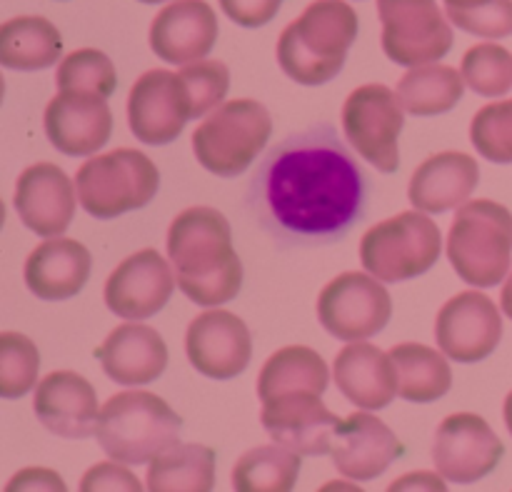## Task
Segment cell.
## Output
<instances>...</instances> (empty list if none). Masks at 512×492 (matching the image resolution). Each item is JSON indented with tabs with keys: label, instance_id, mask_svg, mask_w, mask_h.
<instances>
[{
	"label": "cell",
	"instance_id": "cell-25",
	"mask_svg": "<svg viewBox=\"0 0 512 492\" xmlns=\"http://www.w3.org/2000/svg\"><path fill=\"white\" fill-rule=\"evenodd\" d=\"M93 258L88 248L73 238L45 240L25 260V285L30 293L48 303L70 300L88 283Z\"/></svg>",
	"mask_w": 512,
	"mask_h": 492
},
{
	"label": "cell",
	"instance_id": "cell-10",
	"mask_svg": "<svg viewBox=\"0 0 512 492\" xmlns=\"http://www.w3.org/2000/svg\"><path fill=\"white\" fill-rule=\"evenodd\" d=\"M385 55L393 63L418 68L445 58L453 48V28L438 0H378Z\"/></svg>",
	"mask_w": 512,
	"mask_h": 492
},
{
	"label": "cell",
	"instance_id": "cell-1",
	"mask_svg": "<svg viewBox=\"0 0 512 492\" xmlns=\"http://www.w3.org/2000/svg\"><path fill=\"white\" fill-rule=\"evenodd\" d=\"M368 175L330 123L280 140L255 168L245 208L278 248L333 245L368 210Z\"/></svg>",
	"mask_w": 512,
	"mask_h": 492
},
{
	"label": "cell",
	"instance_id": "cell-19",
	"mask_svg": "<svg viewBox=\"0 0 512 492\" xmlns=\"http://www.w3.org/2000/svg\"><path fill=\"white\" fill-rule=\"evenodd\" d=\"M73 183L53 163L30 165L15 183V213L20 223L40 238H58L68 230L75 215Z\"/></svg>",
	"mask_w": 512,
	"mask_h": 492
},
{
	"label": "cell",
	"instance_id": "cell-38",
	"mask_svg": "<svg viewBox=\"0 0 512 492\" xmlns=\"http://www.w3.org/2000/svg\"><path fill=\"white\" fill-rule=\"evenodd\" d=\"M445 13L460 30L478 38L500 40L512 35V0H490L470 10L445 8Z\"/></svg>",
	"mask_w": 512,
	"mask_h": 492
},
{
	"label": "cell",
	"instance_id": "cell-4",
	"mask_svg": "<svg viewBox=\"0 0 512 492\" xmlns=\"http://www.w3.org/2000/svg\"><path fill=\"white\" fill-rule=\"evenodd\" d=\"M183 420L163 398L143 390L113 395L103 405L95 428L100 448L123 465L153 463L178 445Z\"/></svg>",
	"mask_w": 512,
	"mask_h": 492
},
{
	"label": "cell",
	"instance_id": "cell-34",
	"mask_svg": "<svg viewBox=\"0 0 512 492\" xmlns=\"http://www.w3.org/2000/svg\"><path fill=\"white\" fill-rule=\"evenodd\" d=\"M465 85L483 98H500L512 88V55L503 45L480 43L465 53L463 58Z\"/></svg>",
	"mask_w": 512,
	"mask_h": 492
},
{
	"label": "cell",
	"instance_id": "cell-36",
	"mask_svg": "<svg viewBox=\"0 0 512 492\" xmlns=\"http://www.w3.org/2000/svg\"><path fill=\"white\" fill-rule=\"evenodd\" d=\"M470 140L490 163H512V100L480 108L470 125Z\"/></svg>",
	"mask_w": 512,
	"mask_h": 492
},
{
	"label": "cell",
	"instance_id": "cell-23",
	"mask_svg": "<svg viewBox=\"0 0 512 492\" xmlns=\"http://www.w3.org/2000/svg\"><path fill=\"white\" fill-rule=\"evenodd\" d=\"M333 378L340 393L363 410L388 408L398 395V370L390 353L358 340L338 353Z\"/></svg>",
	"mask_w": 512,
	"mask_h": 492
},
{
	"label": "cell",
	"instance_id": "cell-8",
	"mask_svg": "<svg viewBox=\"0 0 512 492\" xmlns=\"http://www.w3.org/2000/svg\"><path fill=\"white\" fill-rule=\"evenodd\" d=\"M443 235L423 210H408L373 225L360 240V263L383 283H405L440 260Z\"/></svg>",
	"mask_w": 512,
	"mask_h": 492
},
{
	"label": "cell",
	"instance_id": "cell-42",
	"mask_svg": "<svg viewBox=\"0 0 512 492\" xmlns=\"http://www.w3.org/2000/svg\"><path fill=\"white\" fill-rule=\"evenodd\" d=\"M500 308H503V313L512 320V273H510V278L505 280L503 293H500Z\"/></svg>",
	"mask_w": 512,
	"mask_h": 492
},
{
	"label": "cell",
	"instance_id": "cell-29",
	"mask_svg": "<svg viewBox=\"0 0 512 492\" xmlns=\"http://www.w3.org/2000/svg\"><path fill=\"white\" fill-rule=\"evenodd\" d=\"M330 383V373L325 360L305 345H290L278 350L265 360L258 375V398L263 403L295 390H313L325 393Z\"/></svg>",
	"mask_w": 512,
	"mask_h": 492
},
{
	"label": "cell",
	"instance_id": "cell-45",
	"mask_svg": "<svg viewBox=\"0 0 512 492\" xmlns=\"http://www.w3.org/2000/svg\"><path fill=\"white\" fill-rule=\"evenodd\" d=\"M140 3H163V0H140Z\"/></svg>",
	"mask_w": 512,
	"mask_h": 492
},
{
	"label": "cell",
	"instance_id": "cell-6",
	"mask_svg": "<svg viewBox=\"0 0 512 492\" xmlns=\"http://www.w3.org/2000/svg\"><path fill=\"white\" fill-rule=\"evenodd\" d=\"M160 188L153 160L135 148L85 160L75 173L80 208L98 220H113L130 210L145 208Z\"/></svg>",
	"mask_w": 512,
	"mask_h": 492
},
{
	"label": "cell",
	"instance_id": "cell-33",
	"mask_svg": "<svg viewBox=\"0 0 512 492\" xmlns=\"http://www.w3.org/2000/svg\"><path fill=\"white\" fill-rule=\"evenodd\" d=\"M55 85L58 90H83L110 98L118 85L113 60L95 48H80L65 55L55 70Z\"/></svg>",
	"mask_w": 512,
	"mask_h": 492
},
{
	"label": "cell",
	"instance_id": "cell-13",
	"mask_svg": "<svg viewBox=\"0 0 512 492\" xmlns=\"http://www.w3.org/2000/svg\"><path fill=\"white\" fill-rule=\"evenodd\" d=\"M505 448L495 430L480 415H448L435 430L433 463L440 478L473 485L498 468Z\"/></svg>",
	"mask_w": 512,
	"mask_h": 492
},
{
	"label": "cell",
	"instance_id": "cell-22",
	"mask_svg": "<svg viewBox=\"0 0 512 492\" xmlns=\"http://www.w3.org/2000/svg\"><path fill=\"white\" fill-rule=\"evenodd\" d=\"M333 465L343 478L368 483L380 478L403 453L400 440L380 418L353 413L338 425L333 438Z\"/></svg>",
	"mask_w": 512,
	"mask_h": 492
},
{
	"label": "cell",
	"instance_id": "cell-41",
	"mask_svg": "<svg viewBox=\"0 0 512 492\" xmlns=\"http://www.w3.org/2000/svg\"><path fill=\"white\" fill-rule=\"evenodd\" d=\"M65 490V483L60 480V475H55L53 470H38L30 468L23 470V473L15 475L8 483V490Z\"/></svg>",
	"mask_w": 512,
	"mask_h": 492
},
{
	"label": "cell",
	"instance_id": "cell-21",
	"mask_svg": "<svg viewBox=\"0 0 512 492\" xmlns=\"http://www.w3.org/2000/svg\"><path fill=\"white\" fill-rule=\"evenodd\" d=\"M218 40V18L205 0H175L150 25V48L170 65L205 60Z\"/></svg>",
	"mask_w": 512,
	"mask_h": 492
},
{
	"label": "cell",
	"instance_id": "cell-32",
	"mask_svg": "<svg viewBox=\"0 0 512 492\" xmlns=\"http://www.w3.org/2000/svg\"><path fill=\"white\" fill-rule=\"evenodd\" d=\"M298 453L283 445H260L240 455L233 468V488L238 492H290L300 475Z\"/></svg>",
	"mask_w": 512,
	"mask_h": 492
},
{
	"label": "cell",
	"instance_id": "cell-7",
	"mask_svg": "<svg viewBox=\"0 0 512 492\" xmlns=\"http://www.w3.org/2000/svg\"><path fill=\"white\" fill-rule=\"evenodd\" d=\"M273 135L268 108L240 98L215 108L193 133V153L205 170L220 178H238L253 165Z\"/></svg>",
	"mask_w": 512,
	"mask_h": 492
},
{
	"label": "cell",
	"instance_id": "cell-37",
	"mask_svg": "<svg viewBox=\"0 0 512 492\" xmlns=\"http://www.w3.org/2000/svg\"><path fill=\"white\" fill-rule=\"evenodd\" d=\"M180 78L188 85L190 100H193V120L220 108L230 88V70L220 60H198V63L183 65Z\"/></svg>",
	"mask_w": 512,
	"mask_h": 492
},
{
	"label": "cell",
	"instance_id": "cell-5",
	"mask_svg": "<svg viewBox=\"0 0 512 492\" xmlns=\"http://www.w3.org/2000/svg\"><path fill=\"white\" fill-rule=\"evenodd\" d=\"M448 260L460 280L495 288L512 260V213L495 200L460 205L448 233Z\"/></svg>",
	"mask_w": 512,
	"mask_h": 492
},
{
	"label": "cell",
	"instance_id": "cell-43",
	"mask_svg": "<svg viewBox=\"0 0 512 492\" xmlns=\"http://www.w3.org/2000/svg\"><path fill=\"white\" fill-rule=\"evenodd\" d=\"M490 3V0H445V8H458V10H470L480 8V5Z\"/></svg>",
	"mask_w": 512,
	"mask_h": 492
},
{
	"label": "cell",
	"instance_id": "cell-2",
	"mask_svg": "<svg viewBox=\"0 0 512 492\" xmlns=\"http://www.w3.org/2000/svg\"><path fill=\"white\" fill-rule=\"evenodd\" d=\"M168 258L190 303L213 308L235 300L243 288V263L228 218L208 205L183 210L170 223Z\"/></svg>",
	"mask_w": 512,
	"mask_h": 492
},
{
	"label": "cell",
	"instance_id": "cell-20",
	"mask_svg": "<svg viewBox=\"0 0 512 492\" xmlns=\"http://www.w3.org/2000/svg\"><path fill=\"white\" fill-rule=\"evenodd\" d=\"M33 410L40 425L65 440H85L98 428V398L83 375L55 370L35 388Z\"/></svg>",
	"mask_w": 512,
	"mask_h": 492
},
{
	"label": "cell",
	"instance_id": "cell-26",
	"mask_svg": "<svg viewBox=\"0 0 512 492\" xmlns=\"http://www.w3.org/2000/svg\"><path fill=\"white\" fill-rule=\"evenodd\" d=\"M480 183L478 160L468 153L445 150V153L430 155L410 178L408 198L415 210L423 213H448L468 203L473 190Z\"/></svg>",
	"mask_w": 512,
	"mask_h": 492
},
{
	"label": "cell",
	"instance_id": "cell-28",
	"mask_svg": "<svg viewBox=\"0 0 512 492\" xmlns=\"http://www.w3.org/2000/svg\"><path fill=\"white\" fill-rule=\"evenodd\" d=\"M398 370V395L408 403H435L453 385L448 355L420 343H403L390 348Z\"/></svg>",
	"mask_w": 512,
	"mask_h": 492
},
{
	"label": "cell",
	"instance_id": "cell-17",
	"mask_svg": "<svg viewBox=\"0 0 512 492\" xmlns=\"http://www.w3.org/2000/svg\"><path fill=\"white\" fill-rule=\"evenodd\" d=\"M190 365L210 380H233L248 368L253 355L250 330L228 310H208L190 323L185 335Z\"/></svg>",
	"mask_w": 512,
	"mask_h": 492
},
{
	"label": "cell",
	"instance_id": "cell-30",
	"mask_svg": "<svg viewBox=\"0 0 512 492\" xmlns=\"http://www.w3.org/2000/svg\"><path fill=\"white\" fill-rule=\"evenodd\" d=\"M145 488L153 492H208L215 485V453L205 445H173L150 463Z\"/></svg>",
	"mask_w": 512,
	"mask_h": 492
},
{
	"label": "cell",
	"instance_id": "cell-35",
	"mask_svg": "<svg viewBox=\"0 0 512 492\" xmlns=\"http://www.w3.org/2000/svg\"><path fill=\"white\" fill-rule=\"evenodd\" d=\"M40 353L30 338L5 330L0 335V398L15 400L33 390L38 380Z\"/></svg>",
	"mask_w": 512,
	"mask_h": 492
},
{
	"label": "cell",
	"instance_id": "cell-3",
	"mask_svg": "<svg viewBox=\"0 0 512 492\" xmlns=\"http://www.w3.org/2000/svg\"><path fill=\"white\" fill-rule=\"evenodd\" d=\"M358 38V13L345 0H313L280 33L278 63L300 85L330 83Z\"/></svg>",
	"mask_w": 512,
	"mask_h": 492
},
{
	"label": "cell",
	"instance_id": "cell-15",
	"mask_svg": "<svg viewBox=\"0 0 512 492\" xmlns=\"http://www.w3.org/2000/svg\"><path fill=\"white\" fill-rule=\"evenodd\" d=\"M323 393L295 390L263 403L260 423L270 438L298 455H325L333 450L335 430L343 420L325 408Z\"/></svg>",
	"mask_w": 512,
	"mask_h": 492
},
{
	"label": "cell",
	"instance_id": "cell-12",
	"mask_svg": "<svg viewBox=\"0 0 512 492\" xmlns=\"http://www.w3.org/2000/svg\"><path fill=\"white\" fill-rule=\"evenodd\" d=\"M188 120H193V100L180 73L155 68L135 80L128 95V125L140 143H173Z\"/></svg>",
	"mask_w": 512,
	"mask_h": 492
},
{
	"label": "cell",
	"instance_id": "cell-40",
	"mask_svg": "<svg viewBox=\"0 0 512 492\" xmlns=\"http://www.w3.org/2000/svg\"><path fill=\"white\" fill-rule=\"evenodd\" d=\"M285 0H220V8L243 28H260L278 15Z\"/></svg>",
	"mask_w": 512,
	"mask_h": 492
},
{
	"label": "cell",
	"instance_id": "cell-11",
	"mask_svg": "<svg viewBox=\"0 0 512 492\" xmlns=\"http://www.w3.org/2000/svg\"><path fill=\"white\" fill-rule=\"evenodd\" d=\"M393 300L383 280L368 273L338 275L318 295V320L333 338L345 343L370 340L388 325Z\"/></svg>",
	"mask_w": 512,
	"mask_h": 492
},
{
	"label": "cell",
	"instance_id": "cell-24",
	"mask_svg": "<svg viewBox=\"0 0 512 492\" xmlns=\"http://www.w3.org/2000/svg\"><path fill=\"white\" fill-rule=\"evenodd\" d=\"M98 360L113 383L148 385L168 368V348L158 330L150 325L125 323L105 338Z\"/></svg>",
	"mask_w": 512,
	"mask_h": 492
},
{
	"label": "cell",
	"instance_id": "cell-31",
	"mask_svg": "<svg viewBox=\"0 0 512 492\" xmlns=\"http://www.w3.org/2000/svg\"><path fill=\"white\" fill-rule=\"evenodd\" d=\"M463 93V73L450 65H418V68L408 70L398 83L403 108L420 118L448 113L463 100Z\"/></svg>",
	"mask_w": 512,
	"mask_h": 492
},
{
	"label": "cell",
	"instance_id": "cell-18",
	"mask_svg": "<svg viewBox=\"0 0 512 492\" xmlns=\"http://www.w3.org/2000/svg\"><path fill=\"white\" fill-rule=\"evenodd\" d=\"M108 98L83 90H58L45 108V135L50 145L70 158L93 155L113 133Z\"/></svg>",
	"mask_w": 512,
	"mask_h": 492
},
{
	"label": "cell",
	"instance_id": "cell-16",
	"mask_svg": "<svg viewBox=\"0 0 512 492\" xmlns=\"http://www.w3.org/2000/svg\"><path fill=\"white\" fill-rule=\"evenodd\" d=\"M175 275L158 250L125 258L105 283V305L123 320H148L165 308L175 290Z\"/></svg>",
	"mask_w": 512,
	"mask_h": 492
},
{
	"label": "cell",
	"instance_id": "cell-14",
	"mask_svg": "<svg viewBox=\"0 0 512 492\" xmlns=\"http://www.w3.org/2000/svg\"><path fill=\"white\" fill-rule=\"evenodd\" d=\"M503 338L500 310L488 295L465 290L440 308L435 318V340L455 363H480L490 358Z\"/></svg>",
	"mask_w": 512,
	"mask_h": 492
},
{
	"label": "cell",
	"instance_id": "cell-9",
	"mask_svg": "<svg viewBox=\"0 0 512 492\" xmlns=\"http://www.w3.org/2000/svg\"><path fill=\"white\" fill-rule=\"evenodd\" d=\"M403 110L400 95L380 83L360 85L343 105L345 140L380 173H395L400 165Z\"/></svg>",
	"mask_w": 512,
	"mask_h": 492
},
{
	"label": "cell",
	"instance_id": "cell-44",
	"mask_svg": "<svg viewBox=\"0 0 512 492\" xmlns=\"http://www.w3.org/2000/svg\"><path fill=\"white\" fill-rule=\"evenodd\" d=\"M503 415H505V425H508L510 435H512V393L505 398V408H503Z\"/></svg>",
	"mask_w": 512,
	"mask_h": 492
},
{
	"label": "cell",
	"instance_id": "cell-39",
	"mask_svg": "<svg viewBox=\"0 0 512 492\" xmlns=\"http://www.w3.org/2000/svg\"><path fill=\"white\" fill-rule=\"evenodd\" d=\"M80 490L95 492V490H143L130 470L123 468V463L113 460V463H100L90 468L80 480Z\"/></svg>",
	"mask_w": 512,
	"mask_h": 492
},
{
	"label": "cell",
	"instance_id": "cell-27",
	"mask_svg": "<svg viewBox=\"0 0 512 492\" xmlns=\"http://www.w3.org/2000/svg\"><path fill=\"white\" fill-rule=\"evenodd\" d=\"M63 38L50 20L40 15H20L0 28V63L10 70H43L60 60Z\"/></svg>",
	"mask_w": 512,
	"mask_h": 492
}]
</instances>
